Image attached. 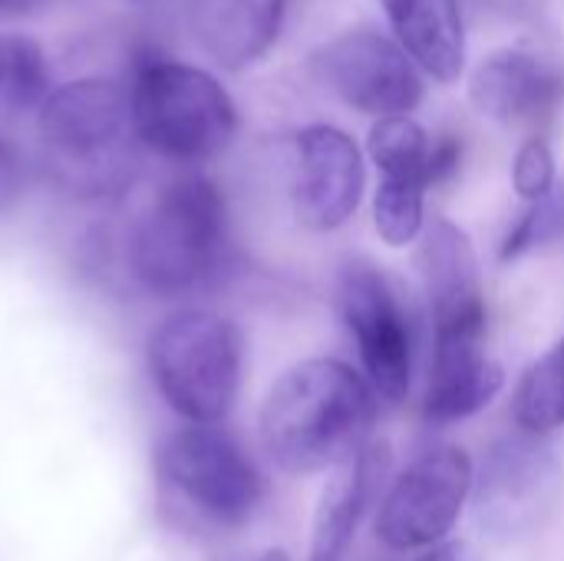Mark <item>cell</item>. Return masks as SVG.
I'll return each instance as SVG.
<instances>
[{"instance_id":"6da1fadb","label":"cell","mask_w":564,"mask_h":561,"mask_svg":"<svg viewBox=\"0 0 564 561\" xmlns=\"http://www.w3.org/2000/svg\"><path fill=\"white\" fill-rule=\"evenodd\" d=\"M377 403L367 377L344 360H301L278 377L261 403V446L288 476L337 473L370 446Z\"/></svg>"},{"instance_id":"7a4b0ae2","label":"cell","mask_w":564,"mask_h":561,"mask_svg":"<svg viewBox=\"0 0 564 561\" xmlns=\"http://www.w3.org/2000/svg\"><path fill=\"white\" fill-rule=\"evenodd\" d=\"M40 142L53 175L79 195H116L139 169L129 89L112 79H73L40 106Z\"/></svg>"},{"instance_id":"3957f363","label":"cell","mask_w":564,"mask_h":561,"mask_svg":"<svg viewBox=\"0 0 564 561\" xmlns=\"http://www.w3.org/2000/svg\"><path fill=\"white\" fill-rule=\"evenodd\" d=\"M129 112L145 149L172 162H202L228 149L238 109L228 89L192 63L149 56L135 66Z\"/></svg>"},{"instance_id":"277c9868","label":"cell","mask_w":564,"mask_h":561,"mask_svg":"<svg viewBox=\"0 0 564 561\" xmlns=\"http://www.w3.org/2000/svg\"><path fill=\"white\" fill-rule=\"evenodd\" d=\"M228 248V212L215 182L205 175L175 179L145 215L132 268L155 294H185L212 281Z\"/></svg>"},{"instance_id":"5b68a950","label":"cell","mask_w":564,"mask_h":561,"mask_svg":"<svg viewBox=\"0 0 564 561\" xmlns=\"http://www.w3.org/2000/svg\"><path fill=\"white\" fill-rule=\"evenodd\" d=\"M149 367L159 393L178 417L195 427H215L238 397V327L208 311H182L152 334Z\"/></svg>"},{"instance_id":"8992f818","label":"cell","mask_w":564,"mask_h":561,"mask_svg":"<svg viewBox=\"0 0 564 561\" xmlns=\"http://www.w3.org/2000/svg\"><path fill=\"white\" fill-rule=\"evenodd\" d=\"M473 483L476 470L466 450L443 446L423 453L387 489L377 513V539L393 552L443 546L473 496Z\"/></svg>"},{"instance_id":"52a82bcc","label":"cell","mask_w":564,"mask_h":561,"mask_svg":"<svg viewBox=\"0 0 564 561\" xmlns=\"http://www.w3.org/2000/svg\"><path fill=\"white\" fill-rule=\"evenodd\" d=\"M562 496V466L532 436H509L482 463L473 483L476 522L492 542L535 532Z\"/></svg>"},{"instance_id":"ba28073f","label":"cell","mask_w":564,"mask_h":561,"mask_svg":"<svg viewBox=\"0 0 564 561\" xmlns=\"http://www.w3.org/2000/svg\"><path fill=\"white\" fill-rule=\"evenodd\" d=\"M169 483L208 519L241 526L261 503V476L245 450L218 427H185L162 450Z\"/></svg>"},{"instance_id":"9c48e42d","label":"cell","mask_w":564,"mask_h":561,"mask_svg":"<svg viewBox=\"0 0 564 561\" xmlns=\"http://www.w3.org/2000/svg\"><path fill=\"white\" fill-rule=\"evenodd\" d=\"M324 83L357 112L387 119L410 116L423 99L416 63L380 30L357 26L334 36L317 53Z\"/></svg>"},{"instance_id":"30bf717a","label":"cell","mask_w":564,"mask_h":561,"mask_svg":"<svg viewBox=\"0 0 564 561\" xmlns=\"http://www.w3.org/2000/svg\"><path fill=\"white\" fill-rule=\"evenodd\" d=\"M340 314L357 337L367 384L387 403H400L410 393L413 377V341L406 314L390 281L370 265H347L337 288Z\"/></svg>"},{"instance_id":"8fae6325","label":"cell","mask_w":564,"mask_h":561,"mask_svg":"<svg viewBox=\"0 0 564 561\" xmlns=\"http://www.w3.org/2000/svg\"><path fill=\"white\" fill-rule=\"evenodd\" d=\"M416 268L430 298L433 347L486 344V288L469 235L449 218H433L420 235Z\"/></svg>"},{"instance_id":"7c38bea8","label":"cell","mask_w":564,"mask_h":561,"mask_svg":"<svg viewBox=\"0 0 564 561\" xmlns=\"http://www.w3.org/2000/svg\"><path fill=\"white\" fill-rule=\"evenodd\" d=\"M367 169L357 142L327 122H314L294 139V215L307 231H334L350 222L364 198Z\"/></svg>"},{"instance_id":"4fadbf2b","label":"cell","mask_w":564,"mask_h":561,"mask_svg":"<svg viewBox=\"0 0 564 561\" xmlns=\"http://www.w3.org/2000/svg\"><path fill=\"white\" fill-rule=\"evenodd\" d=\"M562 96L558 73L529 50H496L469 76L473 106L499 126L539 122Z\"/></svg>"},{"instance_id":"5bb4252c","label":"cell","mask_w":564,"mask_h":561,"mask_svg":"<svg viewBox=\"0 0 564 561\" xmlns=\"http://www.w3.org/2000/svg\"><path fill=\"white\" fill-rule=\"evenodd\" d=\"M288 0H188L195 43L225 69L254 66L281 36Z\"/></svg>"},{"instance_id":"9a60e30c","label":"cell","mask_w":564,"mask_h":561,"mask_svg":"<svg viewBox=\"0 0 564 561\" xmlns=\"http://www.w3.org/2000/svg\"><path fill=\"white\" fill-rule=\"evenodd\" d=\"M400 50L436 83H456L466 69V26L459 0H380Z\"/></svg>"},{"instance_id":"2e32d148","label":"cell","mask_w":564,"mask_h":561,"mask_svg":"<svg viewBox=\"0 0 564 561\" xmlns=\"http://www.w3.org/2000/svg\"><path fill=\"white\" fill-rule=\"evenodd\" d=\"M390 450L387 443H370L357 460L340 466L327 489L321 493L314 513V536H311V561H347L354 546L357 526L387 476Z\"/></svg>"},{"instance_id":"e0dca14e","label":"cell","mask_w":564,"mask_h":561,"mask_svg":"<svg viewBox=\"0 0 564 561\" xmlns=\"http://www.w3.org/2000/svg\"><path fill=\"white\" fill-rule=\"evenodd\" d=\"M506 384V370L489 357L486 344L433 347L423 417L436 427L459 423L486 410Z\"/></svg>"},{"instance_id":"ac0fdd59","label":"cell","mask_w":564,"mask_h":561,"mask_svg":"<svg viewBox=\"0 0 564 561\" xmlns=\"http://www.w3.org/2000/svg\"><path fill=\"white\" fill-rule=\"evenodd\" d=\"M512 410L529 436L564 427V337L525 370Z\"/></svg>"},{"instance_id":"d6986e66","label":"cell","mask_w":564,"mask_h":561,"mask_svg":"<svg viewBox=\"0 0 564 561\" xmlns=\"http://www.w3.org/2000/svg\"><path fill=\"white\" fill-rule=\"evenodd\" d=\"M50 63L43 46L23 33L0 36V106L23 112L40 109L50 96Z\"/></svg>"},{"instance_id":"ffe728a7","label":"cell","mask_w":564,"mask_h":561,"mask_svg":"<svg viewBox=\"0 0 564 561\" xmlns=\"http://www.w3.org/2000/svg\"><path fill=\"white\" fill-rule=\"evenodd\" d=\"M426 179L416 175H383L373 195V225L390 248H406L420 241L426 228Z\"/></svg>"},{"instance_id":"44dd1931","label":"cell","mask_w":564,"mask_h":561,"mask_svg":"<svg viewBox=\"0 0 564 561\" xmlns=\"http://www.w3.org/2000/svg\"><path fill=\"white\" fill-rule=\"evenodd\" d=\"M430 136L413 116H387L370 126L367 152L380 175H416L430 185Z\"/></svg>"},{"instance_id":"7402d4cb","label":"cell","mask_w":564,"mask_h":561,"mask_svg":"<svg viewBox=\"0 0 564 561\" xmlns=\"http://www.w3.org/2000/svg\"><path fill=\"white\" fill-rule=\"evenodd\" d=\"M564 228V198H558L555 192L542 202H532L529 212L516 222V228L506 235L502 248H499V258L509 265L516 258H522L529 248L549 241L552 235H558Z\"/></svg>"},{"instance_id":"603a6c76","label":"cell","mask_w":564,"mask_h":561,"mask_svg":"<svg viewBox=\"0 0 564 561\" xmlns=\"http://www.w3.org/2000/svg\"><path fill=\"white\" fill-rule=\"evenodd\" d=\"M512 185L519 198H525L529 205L555 192V152L549 139L532 136L522 142V149L516 152V165H512Z\"/></svg>"},{"instance_id":"cb8c5ba5","label":"cell","mask_w":564,"mask_h":561,"mask_svg":"<svg viewBox=\"0 0 564 561\" xmlns=\"http://www.w3.org/2000/svg\"><path fill=\"white\" fill-rule=\"evenodd\" d=\"M23 192V165H20V155L10 142L0 139V215L10 212L17 205Z\"/></svg>"},{"instance_id":"d4e9b609","label":"cell","mask_w":564,"mask_h":561,"mask_svg":"<svg viewBox=\"0 0 564 561\" xmlns=\"http://www.w3.org/2000/svg\"><path fill=\"white\" fill-rule=\"evenodd\" d=\"M459 159H463V142L459 139H453V136L436 139L430 145V188L453 179L456 169H459Z\"/></svg>"},{"instance_id":"484cf974","label":"cell","mask_w":564,"mask_h":561,"mask_svg":"<svg viewBox=\"0 0 564 561\" xmlns=\"http://www.w3.org/2000/svg\"><path fill=\"white\" fill-rule=\"evenodd\" d=\"M416 561H479V559H476V552H473L466 542H443V546L430 549L423 559H416Z\"/></svg>"},{"instance_id":"4316f807","label":"cell","mask_w":564,"mask_h":561,"mask_svg":"<svg viewBox=\"0 0 564 561\" xmlns=\"http://www.w3.org/2000/svg\"><path fill=\"white\" fill-rule=\"evenodd\" d=\"M258 561H291L288 559V552H281V549H271V552H264Z\"/></svg>"},{"instance_id":"83f0119b","label":"cell","mask_w":564,"mask_h":561,"mask_svg":"<svg viewBox=\"0 0 564 561\" xmlns=\"http://www.w3.org/2000/svg\"><path fill=\"white\" fill-rule=\"evenodd\" d=\"M0 13H3V7H0Z\"/></svg>"}]
</instances>
